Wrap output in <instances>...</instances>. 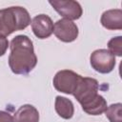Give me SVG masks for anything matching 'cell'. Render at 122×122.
I'll use <instances>...</instances> for the list:
<instances>
[{
    "label": "cell",
    "mask_w": 122,
    "mask_h": 122,
    "mask_svg": "<svg viewBox=\"0 0 122 122\" xmlns=\"http://www.w3.org/2000/svg\"><path fill=\"white\" fill-rule=\"evenodd\" d=\"M9 66L15 74H28L37 64L32 41L24 34L16 35L10 41Z\"/></svg>",
    "instance_id": "obj_1"
},
{
    "label": "cell",
    "mask_w": 122,
    "mask_h": 122,
    "mask_svg": "<svg viewBox=\"0 0 122 122\" xmlns=\"http://www.w3.org/2000/svg\"><path fill=\"white\" fill-rule=\"evenodd\" d=\"M98 90L99 84L96 79L81 76L72 92L82 110L90 115H100L108 107L106 99L98 93Z\"/></svg>",
    "instance_id": "obj_2"
},
{
    "label": "cell",
    "mask_w": 122,
    "mask_h": 122,
    "mask_svg": "<svg viewBox=\"0 0 122 122\" xmlns=\"http://www.w3.org/2000/svg\"><path fill=\"white\" fill-rule=\"evenodd\" d=\"M30 23V13L23 7L13 6L0 10V34L5 37L26 29Z\"/></svg>",
    "instance_id": "obj_3"
},
{
    "label": "cell",
    "mask_w": 122,
    "mask_h": 122,
    "mask_svg": "<svg viewBox=\"0 0 122 122\" xmlns=\"http://www.w3.org/2000/svg\"><path fill=\"white\" fill-rule=\"evenodd\" d=\"M115 56L106 49L92 51L90 57L92 68L99 73H109L115 67Z\"/></svg>",
    "instance_id": "obj_4"
},
{
    "label": "cell",
    "mask_w": 122,
    "mask_h": 122,
    "mask_svg": "<svg viewBox=\"0 0 122 122\" xmlns=\"http://www.w3.org/2000/svg\"><path fill=\"white\" fill-rule=\"evenodd\" d=\"M80 78L81 75L73 71L62 70L55 73L52 83L56 91L66 94H72Z\"/></svg>",
    "instance_id": "obj_5"
},
{
    "label": "cell",
    "mask_w": 122,
    "mask_h": 122,
    "mask_svg": "<svg viewBox=\"0 0 122 122\" xmlns=\"http://www.w3.org/2000/svg\"><path fill=\"white\" fill-rule=\"evenodd\" d=\"M50 5L65 19L77 20L81 17L83 10L81 5L73 0H53L49 1Z\"/></svg>",
    "instance_id": "obj_6"
},
{
    "label": "cell",
    "mask_w": 122,
    "mask_h": 122,
    "mask_svg": "<svg viewBox=\"0 0 122 122\" xmlns=\"http://www.w3.org/2000/svg\"><path fill=\"white\" fill-rule=\"evenodd\" d=\"M52 32L60 41L70 43L77 38L79 31L78 27L73 21L63 18L54 23Z\"/></svg>",
    "instance_id": "obj_7"
},
{
    "label": "cell",
    "mask_w": 122,
    "mask_h": 122,
    "mask_svg": "<svg viewBox=\"0 0 122 122\" xmlns=\"http://www.w3.org/2000/svg\"><path fill=\"white\" fill-rule=\"evenodd\" d=\"M33 34L39 39L49 38L53 31V22L47 14H38L31 20Z\"/></svg>",
    "instance_id": "obj_8"
},
{
    "label": "cell",
    "mask_w": 122,
    "mask_h": 122,
    "mask_svg": "<svg viewBox=\"0 0 122 122\" xmlns=\"http://www.w3.org/2000/svg\"><path fill=\"white\" fill-rule=\"evenodd\" d=\"M101 25L107 30L122 29V10L120 9L108 10L104 11L100 18Z\"/></svg>",
    "instance_id": "obj_9"
},
{
    "label": "cell",
    "mask_w": 122,
    "mask_h": 122,
    "mask_svg": "<svg viewBox=\"0 0 122 122\" xmlns=\"http://www.w3.org/2000/svg\"><path fill=\"white\" fill-rule=\"evenodd\" d=\"M13 122H39V112L34 106L25 104L15 112Z\"/></svg>",
    "instance_id": "obj_10"
},
{
    "label": "cell",
    "mask_w": 122,
    "mask_h": 122,
    "mask_svg": "<svg viewBox=\"0 0 122 122\" xmlns=\"http://www.w3.org/2000/svg\"><path fill=\"white\" fill-rule=\"evenodd\" d=\"M54 109L57 114L64 119H71L74 113V106L72 102L64 96H56L54 102Z\"/></svg>",
    "instance_id": "obj_11"
},
{
    "label": "cell",
    "mask_w": 122,
    "mask_h": 122,
    "mask_svg": "<svg viewBox=\"0 0 122 122\" xmlns=\"http://www.w3.org/2000/svg\"><path fill=\"white\" fill-rule=\"evenodd\" d=\"M121 110H122L121 103L112 104L111 106L107 107L105 111V114L107 118L110 120V122H122Z\"/></svg>",
    "instance_id": "obj_12"
},
{
    "label": "cell",
    "mask_w": 122,
    "mask_h": 122,
    "mask_svg": "<svg viewBox=\"0 0 122 122\" xmlns=\"http://www.w3.org/2000/svg\"><path fill=\"white\" fill-rule=\"evenodd\" d=\"M108 48L114 56H122V36L112 37L108 42Z\"/></svg>",
    "instance_id": "obj_13"
},
{
    "label": "cell",
    "mask_w": 122,
    "mask_h": 122,
    "mask_svg": "<svg viewBox=\"0 0 122 122\" xmlns=\"http://www.w3.org/2000/svg\"><path fill=\"white\" fill-rule=\"evenodd\" d=\"M8 47H9L8 39L5 36L0 34V56H3L6 53V51L8 50Z\"/></svg>",
    "instance_id": "obj_14"
},
{
    "label": "cell",
    "mask_w": 122,
    "mask_h": 122,
    "mask_svg": "<svg viewBox=\"0 0 122 122\" xmlns=\"http://www.w3.org/2000/svg\"><path fill=\"white\" fill-rule=\"evenodd\" d=\"M0 122H13V117L10 112L0 111Z\"/></svg>",
    "instance_id": "obj_15"
}]
</instances>
